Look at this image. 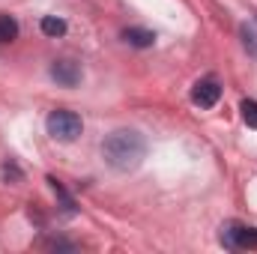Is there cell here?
I'll list each match as a JSON object with an SVG mask.
<instances>
[{
    "label": "cell",
    "mask_w": 257,
    "mask_h": 254,
    "mask_svg": "<svg viewBox=\"0 0 257 254\" xmlns=\"http://www.w3.org/2000/svg\"><path fill=\"white\" fill-rule=\"evenodd\" d=\"M39 27H42V33H45V36H51V39H57V36H63V33H66V21H63V18H54V15H45Z\"/></svg>",
    "instance_id": "7"
},
{
    "label": "cell",
    "mask_w": 257,
    "mask_h": 254,
    "mask_svg": "<svg viewBox=\"0 0 257 254\" xmlns=\"http://www.w3.org/2000/svg\"><path fill=\"white\" fill-rule=\"evenodd\" d=\"M147 156V138L138 129H117L102 141V159L114 171H135Z\"/></svg>",
    "instance_id": "1"
},
{
    "label": "cell",
    "mask_w": 257,
    "mask_h": 254,
    "mask_svg": "<svg viewBox=\"0 0 257 254\" xmlns=\"http://www.w3.org/2000/svg\"><path fill=\"white\" fill-rule=\"evenodd\" d=\"M239 111H242V120H245V126L257 129V102H254V99H242Z\"/></svg>",
    "instance_id": "9"
},
{
    "label": "cell",
    "mask_w": 257,
    "mask_h": 254,
    "mask_svg": "<svg viewBox=\"0 0 257 254\" xmlns=\"http://www.w3.org/2000/svg\"><path fill=\"white\" fill-rule=\"evenodd\" d=\"M51 78L60 87H75L81 81V66L75 63V60H54L51 63Z\"/></svg>",
    "instance_id": "5"
},
{
    "label": "cell",
    "mask_w": 257,
    "mask_h": 254,
    "mask_svg": "<svg viewBox=\"0 0 257 254\" xmlns=\"http://www.w3.org/2000/svg\"><path fill=\"white\" fill-rule=\"evenodd\" d=\"M221 245L230 251H245V248H257V227L239 224V221H224L221 233H218Z\"/></svg>",
    "instance_id": "3"
},
{
    "label": "cell",
    "mask_w": 257,
    "mask_h": 254,
    "mask_svg": "<svg viewBox=\"0 0 257 254\" xmlns=\"http://www.w3.org/2000/svg\"><path fill=\"white\" fill-rule=\"evenodd\" d=\"M45 248H51V251H75L78 245H75V242H69V239H48V242H45Z\"/></svg>",
    "instance_id": "11"
},
{
    "label": "cell",
    "mask_w": 257,
    "mask_h": 254,
    "mask_svg": "<svg viewBox=\"0 0 257 254\" xmlns=\"http://www.w3.org/2000/svg\"><path fill=\"white\" fill-rule=\"evenodd\" d=\"M123 42H128L132 48H153L156 33L153 30H144V27H126L123 30Z\"/></svg>",
    "instance_id": "6"
},
{
    "label": "cell",
    "mask_w": 257,
    "mask_h": 254,
    "mask_svg": "<svg viewBox=\"0 0 257 254\" xmlns=\"http://www.w3.org/2000/svg\"><path fill=\"white\" fill-rule=\"evenodd\" d=\"M48 183H51V189H54V191H57V194H60V200H63L66 212H69V215H72V212H75V200H72V197H69V191H66L63 186H60V183H57V180H54V177H51V180H48Z\"/></svg>",
    "instance_id": "10"
},
{
    "label": "cell",
    "mask_w": 257,
    "mask_h": 254,
    "mask_svg": "<svg viewBox=\"0 0 257 254\" xmlns=\"http://www.w3.org/2000/svg\"><path fill=\"white\" fill-rule=\"evenodd\" d=\"M218 99H221V84L215 78H203L194 84L192 102L197 108H212V105H218Z\"/></svg>",
    "instance_id": "4"
},
{
    "label": "cell",
    "mask_w": 257,
    "mask_h": 254,
    "mask_svg": "<svg viewBox=\"0 0 257 254\" xmlns=\"http://www.w3.org/2000/svg\"><path fill=\"white\" fill-rule=\"evenodd\" d=\"M18 36V21L12 15H0V42H12Z\"/></svg>",
    "instance_id": "8"
},
{
    "label": "cell",
    "mask_w": 257,
    "mask_h": 254,
    "mask_svg": "<svg viewBox=\"0 0 257 254\" xmlns=\"http://www.w3.org/2000/svg\"><path fill=\"white\" fill-rule=\"evenodd\" d=\"M45 126H48V135H51L54 141H63V144L75 141V138L84 132L81 117H78L75 111H66V108L51 111V114H48V120H45Z\"/></svg>",
    "instance_id": "2"
},
{
    "label": "cell",
    "mask_w": 257,
    "mask_h": 254,
    "mask_svg": "<svg viewBox=\"0 0 257 254\" xmlns=\"http://www.w3.org/2000/svg\"><path fill=\"white\" fill-rule=\"evenodd\" d=\"M242 42H245V48H248V51L257 57V36H254V30H251L248 24L242 27Z\"/></svg>",
    "instance_id": "12"
}]
</instances>
